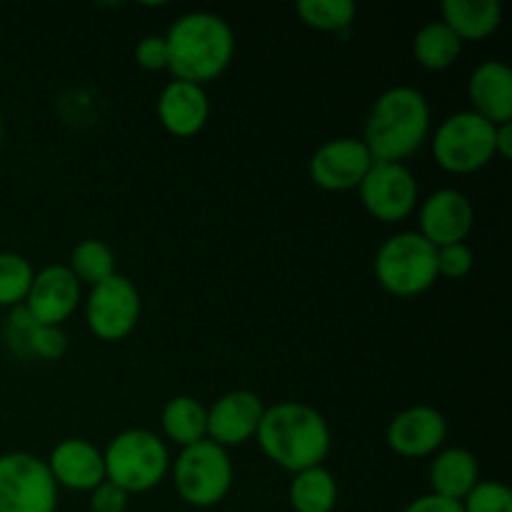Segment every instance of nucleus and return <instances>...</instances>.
<instances>
[{
  "mask_svg": "<svg viewBox=\"0 0 512 512\" xmlns=\"http://www.w3.org/2000/svg\"><path fill=\"white\" fill-rule=\"evenodd\" d=\"M430 148L435 163L445 173H478L495 160V125L475 115L473 110H458L440 120L433 130Z\"/></svg>",
  "mask_w": 512,
  "mask_h": 512,
  "instance_id": "0eeeda50",
  "label": "nucleus"
},
{
  "mask_svg": "<svg viewBox=\"0 0 512 512\" xmlns=\"http://www.w3.org/2000/svg\"><path fill=\"white\" fill-rule=\"evenodd\" d=\"M105 480L123 488L128 495L150 493L170 473L168 443L158 433L130 428L115 435L103 450Z\"/></svg>",
  "mask_w": 512,
  "mask_h": 512,
  "instance_id": "20e7f679",
  "label": "nucleus"
},
{
  "mask_svg": "<svg viewBox=\"0 0 512 512\" xmlns=\"http://www.w3.org/2000/svg\"><path fill=\"white\" fill-rule=\"evenodd\" d=\"M0 145H3V115H0Z\"/></svg>",
  "mask_w": 512,
  "mask_h": 512,
  "instance_id": "f704fd0d",
  "label": "nucleus"
},
{
  "mask_svg": "<svg viewBox=\"0 0 512 512\" xmlns=\"http://www.w3.org/2000/svg\"><path fill=\"white\" fill-rule=\"evenodd\" d=\"M170 473L180 500L200 510L223 503L235 480L228 450L215 445L213 440H200L180 450L178 458L170 463Z\"/></svg>",
  "mask_w": 512,
  "mask_h": 512,
  "instance_id": "423d86ee",
  "label": "nucleus"
},
{
  "mask_svg": "<svg viewBox=\"0 0 512 512\" xmlns=\"http://www.w3.org/2000/svg\"><path fill=\"white\" fill-rule=\"evenodd\" d=\"M460 53H463V40L443 20H430L413 38L415 60H418L420 68L433 70V73L453 68Z\"/></svg>",
  "mask_w": 512,
  "mask_h": 512,
  "instance_id": "4be33fe9",
  "label": "nucleus"
},
{
  "mask_svg": "<svg viewBox=\"0 0 512 512\" xmlns=\"http://www.w3.org/2000/svg\"><path fill=\"white\" fill-rule=\"evenodd\" d=\"M165 443L178 445L180 450L208 440V408L193 395H175L163 405L160 413Z\"/></svg>",
  "mask_w": 512,
  "mask_h": 512,
  "instance_id": "412c9836",
  "label": "nucleus"
},
{
  "mask_svg": "<svg viewBox=\"0 0 512 512\" xmlns=\"http://www.w3.org/2000/svg\"><path fill=\"white\" fill-rule=\"evenodd\" d=\"M470 110L493 125L512 123V70L503 60H485L470 73Z\"/></svg>",
  "mask_w": 512,
  "mask_h": 512,
  "instance_id": "a211bd4d",
  "label": "nucleus"
},
{
  "mask_svg": "<svg viewBox=\"0 0 512 512\" xmlns=\"http://www.w3.org/2000/svg\"><path fill=\"white\" fill-rule=\"evenodd\" d=\"M130 495L123 488L113 485L110 480L100 483L90 490V510L88 512H125L128 510Z\"/></svg>",
  "mask_w": 512,
  "mask_h": 512,
  "instance_id": "2f4dec72",
  "label": "nucleus"
},
{
  "mask_svg": "<svg viewBox=\"0 0 512 512\" xmlns=\"http://www.w3.org/2000/svg\"><path fill=\"white\" fill-rule=\"evenodd\" d=\"M288 500L295 512H333L338 505V480L325 465L293 475Z\"/></svg>",
  "mask_w": 512,
  "mask_h": 512,
  "instance_id": "5701e85b",
  "label": "nucleus"
},
{
  "mask_svg": "<svg viewBox=\"0 0 512 512\" xmlns=\"http://www.w3.org/2000/svg\"><path fill=\"white\" fill-rule=\"evenodd\" d=\"M168 73L173 80L208 85L230 68L235 58V33L228 20L210 10H190L173 20L165 33Z\"/></svg>",
  "mask_w": 512,
  "mask_h": 512,
  "instance_id": "7ed1b4c3",
  "label": "nucleus"
},
{
  "mask_svg": "<svg viewBox=\"0 0 512 512\" xmlns=\"http://www.w3.org/2000/svg\"><path fill=\"white\" fill-rule=\"evenodd\" d=\"M68 353V338H65L63 328H53V325H35L33 338H30V360H48L55 363Z\"/></svg>",
  "mask_w": 512,
  "mask_h": 512,
  "instance_id": "c85d7f7f",
  "label": "nucleus"
},
{
  "mask_svg": "<svg viewBox=\"0 0 512 512\" xmlns=\"http://www.w3.org/2000/svg\"><path fill=\"white\" fill-rule=\"evenodd\" d=\"M373 273L385 293L395 298H418L438 283V248L418 230H400L380 243Z\"/></svg>",
  "mask_w": 512,
  "mask_h": 512,
  "instance_id": "39448f33",
  "label": "nucleus"
},
{
  "mask_svg": "<svg viewBox=\"0 0 512 512\" xmlns=\"http://www.w3.org/2000/svg\"><path fill=\"white\" fill-rule=\"evenodd\" d=\"M373 163V155L360 138H333L315 150L308 173L320 190L348 193L358 190Z\"/></svg>",
  "mask_w": 512,
  "mask_h": 512,
  "instance_id": "f8f14e48",
  "label": "nucleus"
},
{
  "mask_svg": "<svg viewBox=\"0 0 512 512\" xmlns=\"http://www.w3.org/2000/svg\"><path fill=\"white\" fill-rule=\"evenodd\" d=\"M85 325L103 343H120L140 323L143 298L135 283L115 273L103 283L93 285L83 298Z\"/></svg>",
  "mask_w": 512,
  "mask_h": 512,
  "instance_id": "6e6552de",
  "label": "nucleus"
},
{
  "mask_svg": "<svg viewBox=\"0 0 512 512\" xmlns=\"http://www.w3.org/2000/svg\"><path fill=\"white\" fill-rule=\"evenodd\" d=\"M440 20L465 43H483L498 33L503 23V5L498 0H445Z\"/></svg>",
  "mask_w": 512,
  "mask_h": 512,
  "instance_id": "aec40b11",
  "label": "nucleus"
},
{
  "mask_svg": "<svg viewBox=\"0 0 512 512\" xmlns=\"http://www.w3.org/2000/svg\"><path fill=\"white\" fill-rule=\"evenodd\" d=\"M388 448L408 460L433 458L448 440V420L433 405H410L388 423Z\"/></svg>",
  "mask_w": 512,
  "mask_h": 512,
  "instance_id": "4468645a",
  "label": "nucleus"
},
{
  "mask_svg": "<svg viewBox=\"0 0 512 512\" xmlns=\"http://www.w3.org/2000/svg\"><path fill=\"white\" fill-rule=\"evenodd\" d=\"M60 488L33 453L0 455V512H55Z\"/></svg>",
  "mask_w": 512,
  "mask_h": 512,
  "instance_id": "1a4fd4ad",
  "label": "nucleus"
},
{
  "mask_svg": "<svg viewBox=\"0 0 512 512\" xmlns=\"http://www.w3.org/2000/svg\"><path fill=\"white\" fill-rule=\"evenodd\" d=\"M70 273L78 278L80 285H98L103 280H108L110 275H115V253L105 240L98 238H85L70 250L68 260Z\"/></svg>",
  "mask_w": 512,
  "mask_h": 512,
  "instance_id": "b1692460",
  "label": "nucleus"
},
{
  "mask_svg": "<svg viewBox=\"0 0 512 512\" xmlns=\"http://www.w3.org/2000/svg\"><path fill=\"white\" fill-rule=\"evenodd\" d=\"M35 325L38 323L30 318V313L23 308V305L10 310L8 320H5V328H3V340L15 358L30 360V338H33Z\"/></svg>",
  "mask_w": 512,
  "mask_h": 512,
  "instance_id": "cd10ccee",
  "label": "nucleus"
},
{
  "mask_svg": "<svg viewBox=\"0 0 512 512\" xmlns=\"http://www.w3.org/2000/svg\"><path fill=\"white\" fill-rule=\"evenodd\" d=\"M433 110L413 85H393L375 98L363 128V143L375 163H405L430 140Z\"/></svg>",
  "mask_w": 512,
  "mask_h": 512,
  "instance_id": "f03ea898",
  "label": "nucleus"
},
{
  "mask_svg": "<svg viewBox=\"0 0 512 512\" xmlns=\"http://www.w3.org/2000/svg\"><path fill=\"white\" fill-rule=\"evenodd\" d=\"M135 63L150 73L168 70V43L165 35H145L135 45Z\"/></svg>",
  "mask_w": 512,
  "mask_h": 512,
  "instance_id": "7c9ffc66",
  "label": "nucleus"
},
{
  "mask_svg": "<svg viewBox=\"0 0 512 512\" xmlns=\"http://www.w3.org/2000/svg\"><path fill=\"white\" fill-rule=\"evenodd\" d=\"M460 505L463 512H512V490L500 480H480Z\"/></svg>",
  "mask_w": 512,
  "mask_h": 512,
  "instance_id": "bb28decb",
  "label": "nucleus"
},
{
  "mask_svg": "<svg viewBox=\"0 0 512 512\" xmlns=\"http://www.w3.org/2000/svg\"><path fill=\"white\" fill-rule=\"evenodd\" d=\"M295 10L308 28L320 33H345L358 15V5L350 0H300Z\"/></svg>",
  "mask_w": 512,
  "mask_h": 512,
  "instance_id": "393cba45",
  "label": "nucleus"
},
{
  "mask_svg": "<svg viewBox=\"0 0 512 512\" xmlns=\"http://www.w3.org/2000/svg\"><path fill=\"white\" fill-rule=\"evenodd\" d=\"M512 155V123L495 125V158H510Z\"/></svg>",
  "mask_w": 512,
  "mask_h": 512,
  "instance_id": "72a5a7b5",
  "label": "nucleus"
},
{
  "mask_svg": "<svg viewBox=\"0 0 512 512\" xmlns=\"http://www.w3.org/2000/svg\"><path fill=\"white\" fill-rule=\"evenodd\" d=\"M403 512H463V505L455 503V500L440 498V495L425 493L418 495L415 500H410Z\"/></svg>",
  "mask_w": 512,
  "mask_h": 512,
  "instance_id": "473e14b6",
  "label": "nucleus"
},
{
  "mask_svg": "<svg viewBox=\"0 0 512 512\" xmlns=\"http://www.w3.org/2000/svg\"><path fill=\"white\" fill-rule=\"evenodd\" d=\"M263 413V400L253 390H230L208 408V440L225 450L240 448L255 440Z\"/></svg>",
  "mask_w": 512,
  "mask_h": 512,
  "instance_id": "2eb2a0df",
  "label": "nucleus"
},
{
  "mask_svg": "<svg viewBox=\"0 0 512 512\" xmlns=\"http://www.w3.org/2000/svg\"><path fill=\"white\" fill-rule=\"evenodd\" d=\"M418 233L433 248L458 245L475 228L473 200L458 188H440L418 203Z\"/></svg>",
  "mask_w": 512,
  "mask_h": 512,
  "instance_id": "9b49d317",
  "label": "nucleus"
},
{
  "mask_svg": "<svg viewBox=\"0 0 512 512\" xmlns=\"http://www.w3.org/2000/svg\"><path fill=\"white\" fill-rule=\"evenodd\" d=\"M430 493L460 503L480 483V463L465 448H440L430 460Z\"/></svg>",
  "mask_w": 512,
  "mask_h": 512,
  "instance_id": "6ab92c4d",
  "label": "nucleus"
},
{
  "mask_svg": "<svg viewBox=\"0 0 512 512\" xmlns=\"http://www.w3.org/2000/svg\"><path fill=\"white\" fill-rule=\"evenodd\" d=\"M80 303H83V285L70 273L68 265L55 263L45 265L43 270H35L23 308L28 310L35 323L63 328L65 320L73 318Z\"/></svg>",
  "mask_w": 512,
  "mask_h": 512,
  "instance_id": "ddd939ff",
  "label": "nucleus"
},
{
  "mask_svg": "<svg viewBox=\"0 0 512 512\" xmlns=\"http://www.w3.org/2000/svg\"><path fill=\"white\" fill-rule=\"evenodd\" d=\"M35 268L25 255L0 253V308H20L28 298V290L33 285Z\"/></svg>",
  "mask_w": 512,
  "mask_h": 512,
  "instance_id": "a878e982",
  "label": "nucleus"
},
{
  "mask_svg": "<svg viewBox=\"0 0 512 512\" xmlns=\"http://www.w3.org/2000/svg\"><path fill=\"white\" fill-rule=\"evenodd\" d=\"M473 268H475V253L470 250L468 243L438 248V278L463 280L473 273Z\"/></svg>",
  "mask_w": 512,
  "mask_h": 512,
  "instance_id": "c756f323",
  "label": "nucleus"
},
{
  "mask_svg": "<svg viewBox=\"0 0 512 512\" xmlns=\"http://www.w3.org/2000/svg\"><path fill=\"white\" fill-rule=\"evenodd\" d=\"M158 120L175 138H195L210 120V100L203 85L170 80L158 95Z\"/></svg>",
  "mask_w": 512,
  "mask_h": 512,
  "instance_id": "f3484780",
  "label": "nucleus"
},
{
  "mask_svg": "<svg viewBox=\"0 0 512 512\" xmlns=\"http://www.w3.org/2000/svg\"><path fill=\"white\" fill-rule=\"evenodd\" d=\"M255 440L260 453L290 475L323 465L333 448V433L325 415L298 400H283L265 408Z\"/></svg>",
  "mask_w": 512,
  "mask_h": 512,
  "instance_id": "f257e3e1",
  "label": "nucleus"
},
{
  "mask_svg": "<svg viewBox=\"0 0 512 512\" xmlns=\"http://www.w3.org/2000/svg\"><path fill=\"white\" fill-rule=\"evenodd\" d=\"M50 475L55 485L73 493H90L105 483L103 450L85 438H65L50 450L48 460Z\"/></svg>",
  "mask_w": 512,
  "mask_h": 512,
  "instance_id": "dca6fc26",
  "label": "nucleus"
},
{
  "mask_svg": "<svg viewBox=\"0 0 512 512\" xmlns=\"http://www.w3.org/2000/svg\"><path fill=\"white\" fill-rule=\"evenodd\" d=\"M365 213L380 223H403L418 210L420 185L405 163H373L358 185Z\"/></svg>",
  "mask_w": 512,
  "mask_h": 512,
  "instance_id": "9d476101",
  "label": "nucleus"
}]
</instances>
